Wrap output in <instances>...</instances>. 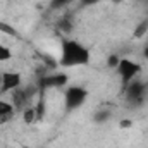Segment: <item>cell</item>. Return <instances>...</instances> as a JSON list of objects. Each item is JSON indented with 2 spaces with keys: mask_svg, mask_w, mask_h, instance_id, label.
I'll use <instances>...</instances> for the list:
<instances>
[{
  "mask_svg": "<svg viewBox=\"0 0 148 148\" xmlns=\"http://www.w3.org/2000/svg\"><path fill=\"white\" fill-rule=\"evenodd\" d=\"M90 60H91V52L81 41L74 38H67L60 41V55L57 59V64L60 67H66V69L81 67V66H88Z\"/></svg>",
  "mask_w": 148,
  "mask_h": 148,
  "instance_id": "6da1fadb",
  "label": "cell"
},
{
  "mask_svg": "<svg viewBox=\"0 0 148 148\" xmlns=\"http://www.w3.org/2000/svg\"><path fill=\"white\" fill-rule=\"evenodd\" d=\"M88 95L90 93H88V90L84 86H79V84L67 86L66 91H64V109H66V112L69 114V112H74L79 107H83Z\"/></svg>",
  "mask_w": 148,
  "mask_h": 148,
  "instance_id": "7a4b0ae2",
  "label": "cell"
},
{
  "mask_svg": "<svg viewBox=\"0 0 148 148\" xmlns=\"http://www.w3.org/2000/svg\"><path fill=\"white\" fill-rule=\"evenodd\" d=\"M115 73L119 74L121 84H122V90H124L133 79H136L140 76V73H141V64H138L136 60H133L129 57H121V62H119Z\"/></svg>",
  "mask_w": 148,
  "mask_h": 148,
  "instance_id": "3957f363",
  "label": "cell"
},
{
  "mask_svg": "<svg viewBox=\"0 0 148 148\" xmlns=\"http://www.w3.org/2000/svg\"><path fill=\"white\" fill-rule=\"evenodd\" d=\"M36 84L40 90L47 91L52 88H66L69 84V76L66 73H43L38 76Z\"/></svg>",
  "mask_w": 148,
  "mask_h": 148,
  "instance_id": "277c9868",
  "label": "cell"
},
{
  "mask_svg": "<svg viewBox=\"0 0 148 148\" xmlns=\"http://www.w3.org/2000/svg\"><path fill=\"white\" fill-rule=\"evenodd\" d=\"M145 91H147V84L143 81H140L138 77L133 79L126 88H124V95H126V100L131 103V105H141L143 98H145Z\"/></svg>",
  "mask_w": 148,
  "mask_h": 148,
  "instance_id": "5b68a950",
  "label": "cell"
},
{
  "mask_svg": "<svg viewBox=\"0 0 148 148\" xmlns=\"http://www.w3.org/2000/svg\"><path fill=\"white\" fill-rule=\"evenodd\" d=\"M23 83V77L19 73L14 71H5L2 73V86H0V95L3 93H12L16 88H19Z\"/></svg>",
  "mask_w": 148,
  "mask_h": 148,
  "instance_id": "8992f818",
  "label": "cell"
},
{
  "mask_svg": "<svg viewBox=\"0 0 148 148\" xmlns=\"http://www.w3.org/2000/svg\"><path fill=\"white\" fill-rule=\"evenodd\" d=\"M10 103L14 105L16 112H23L26 107L33 105V103H31V100H29V97L26 95V91H24V88H23V86H19V88H16V90L12 91V100H10Z\"/></svg>",
  "mask_w": 148,
  "mask_h": 148,
  "instance_id": "52a82bcc",
  "label": "cell"
},
{
  "mask_svg": "<svg viewBox=\"0 0 148 148\" xmlns=\"http://www.w3.org/2000/svg\"><path fill=\"white\" fill-rule=\"evenodd\" d=\"M14 114H16L14 105H12L10 102H5V100L0 98V124L10 121V119L14 117Z\"/></svg>",
  "mask_w": 148,
  "mask_h": 148,
  "instance_id": "ba28073f",
  "label": "cell"
},
{
  "mask_svg": "<svg viewBox=\"0 0 148 148\" xmlns=\"http://www.w3.org/2000/svg\"><path fill=\"white\" fill-rule=\"evenodd\" d=\"M21 114H23V121H24V124L31 126V124L38 122V119H36V110H35V107H33V105L26 107V109L21 112Z\"/></svg>",
  "mask_w": 148,
  "mask_h": 148,
  "instance_id": "9c48e42d",
  "label": "cell"
},
{
  "mask_svg": "<svg viewBox=\"0 0 148 148\" xmlns=\"http://www.w3.org/2000/svg\"><path fill=\"white\" fill-rule=\"evenodd\" d=\"M145 35H148V19L141 21V23L134 28V38H143Z\"/></svg>",
  "mask_w": 148,
  "mask_h": 148,
  "instance_id": "30bf717a",
  "label": "cell"
},
{
  "mask_svg": "<svg viewBox=\"0 0 148 148\" xmlns=\"http://www.w3.org/2000/svg\"><path fill=\"white\" fill-rule=\"evenodd\" d=\"M109 119H110V112L109 110H98V112H95V115H93V121L97 124H103Z\"/></svg>",
  "mask_w": 148,
  "mask_h": 148,
  "instance_id": "8fae6325",
  "label": "cell"
},
{
  "mask_svg": "<svg viewBox=\"0 0 148 148\" xmlns=\"http://www.w3.org/2000/svg\"><path fill=\"white\" fill-rule=\"evenodd\" d=\"M59 29H60L62 33H71V31H73V23H71V19L62 17V19L59 21Z\"/></svg>",
  "mask_w": 148,
  "mask_h": 148,
  "instance_id": "7c38bea8",
  "label": "cell"
},
{
  "mask_svg": "<svg viewBox=\"0 0 148 148\" xmlns=\"http://www.w3.org/2000/svg\"><path fill=\"white\" fill-rule=\"evenodd\" d=\"M119 62H121V57H119L117 53H110V55L107 57V67L112 69V71H115V69H117Z\"/></svg>",
  "mask_w": 148,
  "mask_h": 148,
  "instance_id": "4fadbf2b",
  "label": "cell"
},
{
  "mask_svg": "<svg viewBox=\"0 0 148 148\" xmlns=\"http://www.w3.org/2000/svg\"><path fill=\"white\" fill-rule=\"evenodd\" d=\"M10 59H12V52H10V48L0 43V62H7V60H10Z\"/></svg>",
  "mask_w": 148,
  "mask_h": 148,
  "instance_id": "5bb4252c",
  "label": "cell"
},
{
  "mask_svg": "<svg viewBox=\"0 0 148 148\" xmlns=\"http://www.w3.org/2000/svg\"><path fill=\"white\" fill-rule=\"evenodd\" d=\"M0 31L5 33V35H9V36H17V31H16L10 24H7V23H3V21H0Z\"/></svg>",
  "mask_w": 148,
  "mask_h": 148,
  "instance_id": "9a60e30c",
  "label": "cell"
},
{
  "mask_svg": "<svg viewBox=\"0 0 148 148\" xmlns=\"http://www.w3.org/2000/svg\"><path fill=\"white\" fill-rule=\"evenodd\" d=\"M133 124H134V122H133V119H129V117H124V119L119 121V127H121V129H131Z\"/></svg>",
  "mask_w": 148,
  "mask_h": 148,
  "instance_id": "2e32d148",
  "label": "cell"
},
{
  "mask_svg": "<svg viewBox=\"0 0 148 148\" xmlns=\"http://www.w3.org/2000/svg\"><path fill=\"white\" fill-rule=\"evenodd\" d=\"M71 2L73 0H50V7L52 9H60V7H64V5H67Z\"/></svg>",
  "mask_w": 148,
  "mask_h": 148,
  "instance_id": "e0dca14e",
  "label": "cell"
},
{
  "mask_svg": "<svg viewBox=\"0 0 148 148\" xmlns=\"http://www.w3.org/2000/svg\"><path fill=\"white\" fill-rule=\"evenodd\" d=\"M98 2H102V0H81L83 5H93V3H98Z\"/></svg>",
  "mask_w": 148,
  "mask_h": 148,
  "instance_id": "ac0fdd59",
  "label": "cell"
},
{
  "mask_svg": "<svg viewBox=\"0 0 148 148\" xmlns=\"http://www.w3.org/2000/svg\"><path fill=\"white\" fill-rule=\"evenodd\" d=\"M143 59H145V60H148V45L143 48Z\"/></svg>",
  "mask_w": 148,
  "mask_h": 148,
  "instance_id": "d6986e66",
  "label": "cell"
},
{
  "mask_svg": "<svg viewBox=\"0 0 148 148\" xmlns=\"http://www.w3.org/2000/svg\"><path fill=\"white\" fill-rule=\"evenodd\" d=\"M0 86H2V73H0Z\"/></svg>",
  "mask_w": 148,
  "mask_h": 148,
  "instance_id": "ffe728a7",
  "label": "cell"
},
{
  "mask_svg": "<svg viewBox=\"0 0 148 148\" xmlns=\"http://www.w3.org/2000/svg\"><path fill=\"white\" fill-rule=\"evenodd\" d=\"M114 2H115V3H119V2H122V0H114Z\"/></svg>",
  "mask_w": 148,
  "mask_h": 148,
  "instance_id": "44dd1931",
  "label": "cell"
},
{
  "mask_svg": "<svg viewBox=\"0 0 148 148\" xmlns=\"http://www.w3.org/2000/svg\"><path fill=\"white\" fill-rule=\"evenodd\" d=\"M147 45H148V41H147Z\"/></svg>",
  "mask_w": 148,
  "mask_h": 148,
  "instance_id": "7402d4cb",
  "label": "cell"
},
{
  "mask_svg": "<svg viewBox=\"0 0 148 148\" xmlns=\"http://www.w3.org/2000/svg\"><path fill=\"white\" fill-rule=\"evenodd\" d=\"M147 19H148V17H147Z\"/></svg>",
  "mask_w": 148,
  "mask_h": 148,
  "instance_id": "603a6c76",
  "label": "cell"
}]
</instances>
